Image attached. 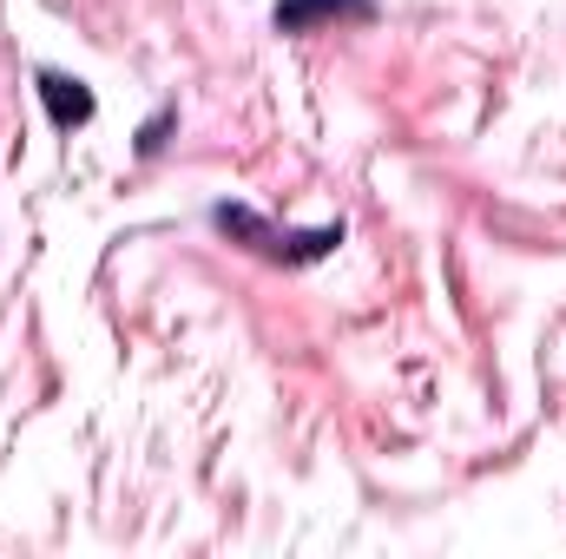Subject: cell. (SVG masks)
<instances>
[{
    "mask_svg": "<svg viewBox=\"0 0 566 559\" xmlns=\"http://www.w3.org/2000/svg\"><path fill=\"white\" fill-rule=\"evenodd\" d=\"M218 224H224V231H238V238H251L258 251H283L277 238H271V231H264V224H258L251 211H238V204H224V211H218Z\"/></svg>",
    "mask_w": 566,
    "mask_h": 559,
    "instance_id": "obj_3",
    "label": "cell"
},
{
    "mask_svg": "<svg viewBox=\"0 0 566 559\" xmlns=\"http://www.w3.org/2000/svg\"><path fill=\"white\" fill-rule=\"evenodd\" d=\"M343 13H369V0H283L277 7V27L290 33H303V27H316V20H343Z\"/></svg>",
    "mask_w": 566,
    "mask_h": 559,
    "instance_id": "obj_2",
    "label": "cell"
},
{
    "mask_svg": "<svg viewBox=\"0 0 566 559\" xmlns=\"http://www.w3.org/2000/svg\"><path fill=\"white\" fill-rule=\"evenodd\" d=\"M165 126H171V113H158V119L139 133V151H158V145H165Z\"/></svg>",
    "mask_w": 566,
    "mask_h": 559,
    "instance_id": "obj_4",
    "label": "cell"
},
{
    "mask_svg": "<svg viewBox=\"0 0 566 559\" xmlns=\"http://www.w3.org/2000/svg\"><path fill=\"white\" fill-rule=\"evenodd\" d=\"M40 99H46L53 126H86L93 119V93L80 80H66V73H40Z\"/></svg>",
    "mask_w": 566,
    "mask_h": 559,
    "instance_id": "obj_1",
    "label": "cell"
}]
</instances>
